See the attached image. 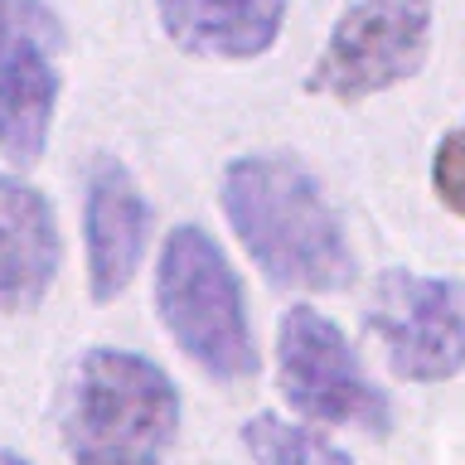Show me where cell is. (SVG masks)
I'll list each match as a JSON object with an SVG mask.
<instances>
[{
  "instance_id": "6da1fadb",
  "label": "cell",
  "mask_w": 465,
  "mask_h": 465,
  "mask_svg": "<svg viewBox=\"0 0 465 465\" xmlns=\"http://www.w3.org/2000/svg\"><path fill=\"white\" fill-rule=\"evenodd\" d=\"M218 199L238 242L272 286L344 291L354 282L344 218L320 174H311V165H301L291 151H247L228 160Z\"/></svg>"
},
{
  "instance_id": "7a4b0ae2",
  "label": "cell",
  "mask_w": 465,
  "mask_h": 465,
  "mask_svg": "<svg viewBox=\"0 0 465 465\" xmlns=\"http://www.w3.org/2000/svg\"><path fill=\"white\" fill-rule=\"evenodd\" d=\"M58 431L73 465H165L180 436V388L155 359L97 344L68 378Z\"/></svg>"
},
{
  "instance_id": "3957f363",
  "label": "cell",
  "mask_w": 465,
  "mask_h": 465,
  "mask_svg": "<svg viewBox=\"0 0 465 465\" xmlns=\"http://www.w3.org/2000/svg\"><path fill=\"white\" fill-rule=\"evenodd\" d=\"M155 311L170 340L218 383H247L257 373V340L247 320L242 282L209 228L180 223L155 257Z\"/></svg>"
},
{
  "instance_id": "277c9868",
  "label": "cell",
  "mask_w": 465,
  "mask_h": 465,
  "mask_svg": "<svg viewBox=\"0 0 465 465\" xmlns=\"http://www.w3.org/2000/svg\"><path fill=\"white\" fill-rule=\"evenodd\" d=\"M431 25V0H349L305 73V93L330 102H363L402 87L427 64Z\"/></svg>"
},
{
  "instance_id": "5b68a950",
  "label": "cell",
  "mask_w": 465,
  "mask_h": 465,
  "mask_svg": "<svg viewBox=\"0 0 465 465\" xmlns=\"http://www.w3.org/2000/svg\"><path fill=\"white\" fill-rule=\"evenodd\" d=\"M276 383H282L286 402L305 421L359 427V431L392 427L388 392L363 373L344 330L325 311L291 305L282 315V330H276Z\"/></svg>"
},
{
  "instance_id": "8992f818",
  "label": "cell",
  "mask_w": 465,
  "mask_h": 465,
  "mask_svg": "<svg viewBox=\"0 0 465 465\" xmlns=\"http://www.w3.org/2000/svg\"><path fill=\"white\" fill-rule=\"evenodd\" d=\"M369 334L407 383H446L465 369V282L383 272L369 296Z\"/></svg>"
},
{
  "instance_id": "52a82bcc",
  "label": "cell",
  "mask_w": 465,
  "mask_h": 465,
  "mask_svg": "<svg viewBox=\"0 0 465 465\" xmlns=\"http://www.w3.org/2000/svg\"><path fill=\"white\" fill-rule=\"evenodd\" d=\"M83 247L93 301H116L151 247V199L116 155H93L83 180Z\"/></svg>"
},
{
  "instance_id": "ba28073f",
  "label": "cell",
  "mask_w": 465,
  "mask_h": 465,
  "mask_svg": "<svg viewBox=\"0 0 465 465\" xmlns=\"http://www.w3.org/2000/svg\"><path fill=\"white\" fill-rule=\"evenodd\" d=\"M64 242L54 203L20 174H0V311H29L49 296Z\"/></svg>"
},
{
  "instance_id": "9c48e42d",
  "label": "cell",
  "mask_w": 465,
  "mask_h": 465,
  "mask_svg": "<svg viewBox=\"0 0 465 465\" xmlns=\"http://www.w3.org/2000/svg\"><path fill=\"white\" fill-rule=\"evenodd\" d=\"M151 5L174 49L213 64H247L282 39L291 0H151Z\"/></svg>"
},
{
  "instance_id": "30bf717a",
  "label": "cell",
  "mask_w": 465,
  "mask_h": 465,
  "mask_svg": "<svg viewBox=\"0 0 465 465\" xmlns=\"http://www.w3.org/2000/svg\"><path fill=\"white\" fill-rule=\"evenodd\" d=\"M58 54H29L0 78V155L10 170L39 165L58 116Z\"/></svg>"
},
{
  "instance_id": "8fae6325",
  "label": "cell",
  "mask_w": 465,
  "mask_h": 465,
  "mask_svg": "<svg viewBox=\"0 0 465 465\" xmlns=\"http://www.w3.org/2000/svg\"><path fill=\"white\" fill-rule=\"evenodd\" d=\"M242 446L252 465H349V456L334 441H325L320 431L301 427V421L257 412L242 427Z\"/></svg>"
},
{
  "instance_id": "7c38bea8",
  "label": "cell",
  "mask_w": 465,
  "mask_h": 465,
  "mask_svg": "<svg viewBox=\"0 0 465 465\" xmlns=\"http://www.w3.org/2000/svg\"><path fill=\"white\" fill-rule=\"evenodd\" d=\"M68 25L49 0H0V78L29 54H64Z\"/></svg>"
},
{
  "instance_id": "4fadbf2b",
  "label": "cell",
  "mask_w": 465,
  "mask_h": 465,
  "mask_svg": "<svg viewBox=\"0 0 465 465\" xmlns=\"http://www.w3.org/2000/svg\"><path fill=\"white\" fill-rule=\"evenodd\" d=\"M431 189H436V199H441L450 213L465 218V122H456L441 136V145H436V155H431Z\"/></svg>"
},
{
  "instance_id": "5bb4252c",
  "label": "cell",
  "mask_w": 465,
  "mask_h": 465,
  "mask_svg": "<svg viewBox=\"0 0 465 465\" xmlns=\"http://www.w3.org/2000/svg\"><path fill=\"white\" fill-rule=\"evenodd\" d=\"M0 465H29L25 456H15V450H0Z\"/></svg>"
}]
</instances>
